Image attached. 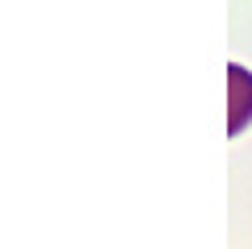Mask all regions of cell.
Listing matches in <instances>:
<instances>
[{
  "label": "cell",
  "instance_id": "1",
  "mask_svg": "<svg viewBox=\"0 0 252 249\" xmlns=\"http://www.w3.org/2000/svg\"><path fill=\"white\" fill-rule=\"evenodd\" d=\"M227 83H232V96H236L232 100L236 112H232V121H227V124H232V133H240L252 121V75H248L244 67H227Z\"/></svg>",
  "mask_w": 252,
  "mask_h": 249
}]
</instances>
